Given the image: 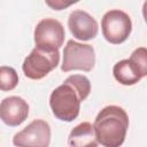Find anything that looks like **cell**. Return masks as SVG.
I'll return each mask as SVG.
<instances>
[{
  "label": "cell",
  "mask_w": 147,
  "mask_h": 147,
  "mask_svg": "<svg viewBox=\"0 0 147 147\" xmlns=\"http://www.w3.org/2000/svg\"><path fill=\"white\" fill-rule=\"evenodd\" d=\"M91 92V83L86 76L71 75L57 86L49 96L53 115L63 122H72L79 115L80 103Z\"/></svg>",
  "instance_id": "cell-1"
},
{
  "label": "cell",
  "mask_w": 147,
  "mask_h": 147,
  "mask_svg": "<svg viewBox=\"0 0 147 147\" xmlns=\"http://www.w3.org/2000/svg\"><path fill=\"white\" fill-rule=\"evenodd\" d=\"M93 129L103 147H121L129 129V116L119 106H107L95 117Z\"/></svg>",
  "instance_id": "cell-2"
},
{
  "label": "cell",
  "mask_w": 147,
  "mask_h": 147,
  "mask_svg": "<svg viewBox=\"0 0 147 147\" xmlns=\"http://www.w3.org/2000/svg\"><path fill=\"white\" fill-rule=\"evenodd\" d=\"M113 74L115 79L122 85H134L147 76V51L145 47H139L133 51L130 59L118 61Z\"/></svg>",
  "instance_id": "cell-3"
},
{
  "label": "cell",
  "mask_w": 147,
  "mask_h": 147,
  "mask_svg": "<svg viewBox=\"0 0 147 147\" xmlns=\"http://www.w3.org/2000/svg\"><path fill=\"white\" fill-rule=\"evenodd\" d=\"M60 62L59 51H47L44 48L34 47L31 53L24 59L22 64L25 77L38 80L46 77L54 70Z\"/></svg>",
  "instance_id": "cell-4"
},
{
  "label": "cell",
  "mask_w": 147,
  "mask_h": 147,
  "mask_svg": "<svg viewBox=\"0 0 147 147\" xmlns=\"http://www.w3.org/2000/svg\"><path fill=\"white\" fill-rule=\"evenodd\" d=\"M95 64V52L93 46L80 44L72 39L67 41L63 49V61L61 70L69 72L72 70L91 71Z\"/></svg>",
  "instance_id": "cell-5"
},
{
  "label": "cell",
  "mask_w": 147,
  "mask_h": 147,
  "mask_svg": "<svg viewBox=\"0 0 147 147\" xmlns=\"http://www.w3.org/2000/svg\"><path fill=\"white\" fill-rule=\"evenodd\" d=\"M101 30L105 39L114 45L124 42L132 31L130 16L121 9L108 10L101 20Z\"/></svg>",
  "instance_id": "cell-6"
},
{
  "label": "cell",
  "mask_w": 147,
  "mask_h": 147,
  "mask_svg": "<svg viewBox=\"0 0 147 147\" xmlns=\"http://www.w3.org/2000/svg\"><path fill=\"white\" fill-rule=\"evenodd\" d=\"M36 47L47 51H59L64 41V28L55 18H44L34 28Z\"/></svg>",
  "instance_id": "cell-7"
},
{
  "label": "cell",
  "mask_w": 147,
  "mask_h": 147,
  "mask_svg": "<svg viewBox=\"0 0 147 147\" xmlns=\"http://www.w3.org/2000/svg\"><path fill=\"white\" fill-rule=\"evenodd\" d=\"M51 142V126L44 119H34L13 138L16 147H48Z\"/></svg>",
  "instance_id": "cell-8"
},
{
  "label": "cell",
  "mask_w": 147,
  "mask_h": 147,
  "mask_svg": "<svg viewBox=\"0 0 147 147\" xmlns=\"http://www.w3.org/2000/svg\"><path fill=\"white\" fill-rule=\"evenodd\" d=\"M68 26L72 36L76 39L83 41L95 38L99 32V25L95 18L82 9H77L70 13L68 18Z\"/></svg>",
  "instance_id": "cell-9"
},
{
  "label": "cell",
  "mask_w": 147,
  "mask_h": 147,
  "mask_svg": "<svg viewBox=\"0 0 147 147\" xmlns=\"http://www.w3.org/2000/svg\"><path fill=\"white\" fill-rule=\"evenodd\" d=\"M29 115L28 102L16 95L7 96L0 102V119L8 126H17Z\"/></svg>",
  "instance_id": "cell-10"
},
{
  "label": "cell",
  "mask_w": 147,
  "mask_h": 147,
  "mask_svg": "<svg viewBox=\"0 0 147 147\" xmlns=\"http://www.w3.org/2000/svg\"><path fill=\"white\" fill-rule=\"evenodd\" d=\"M98 144L93 125L88 122L75 126L68 137L69 147H98Z\"/></svg>",
  "instance_id": "cell-11"
},
{
  "label": "cell",
  "mask_w": 147,
  "mask_h": 147,
  "mask_svg": "<svg viewBox=\"0 0 147 147\" xmlns=\"http://www.w3.org/2000/svg\"><path fill=\"white\" fill-rule=\"evenodd\" d=\"M18 84V75L11 67H0V90L8 92L14 90Z\"/></svg>",
  "instance_id": "cell-12"
},
{
  "label": "cell",
  "mask_w": 147,
  "mask_h": 147,
  "mask_svg": "<svg viewBox=\"0 0 147 147\" xmlns=\"http://www.w3.org/2000/svg\"><path fill=\"white\" fill-rule=\"evenodd\" d=\"M74 2H75V1H74ZM74 2H64V1H46V3H47L48 6H51L53 9H55V10H61V9H63V8L68 7V6H70V5L74 3Z\"/></svg>",
  "instance_id": "cell-13"
}]
</instances>
